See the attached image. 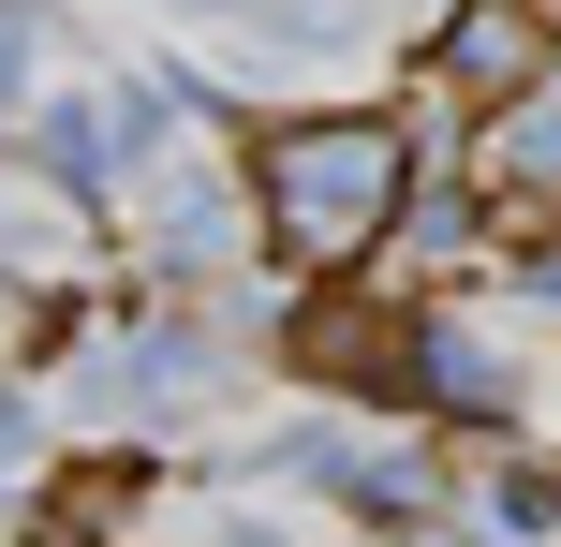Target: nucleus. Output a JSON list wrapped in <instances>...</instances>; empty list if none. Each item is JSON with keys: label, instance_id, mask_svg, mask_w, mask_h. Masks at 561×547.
<instances>
[{"label": "nucleus", "instance_id": "obj_5", "mask_svg": "<svg viewBox=\"0 0 561 547\" xmlns=\"http://www.w3.org/2000/svg\"><path fill=\"white\" fill-rule=\"evenodd\" d=\"M280 474H296V489H325V503H355V518H385V533H414L428 503H444V474L369 459V444H340V430H296V444H280Z\"/></svg>", "mask_w": 561, "mask_h": 547}, {"label": "nucleus", "instance_id": "obj_9", "mask_svg": "<svg viewBox=\"0 0 561 547\" xmlns=\"http://www.w3.org/2000/svg\"><path fill=\"white\" fill-rule=\"evenodd\" d=\"M30 59H45V15H30V0H0V118L30 104Z\"/></svg>", "mask_w": 561, "mask_h": 547}, {"label": "nucleus", "instance_id": "obj_1", "mask_svg": "<svg viewBox=\"0 0 561 547\" xmlns=\"http://www.w3.org/2000/svg\"><path fill=\"white\" fill-rule=\"evenodd\" d=\"M252 207L310 282H355L399 223H414V134L385 104H310L252 134Z\"/></svg>", "mask_w": 561, "mask_h": 547}, {"label": "nucleus", "instance_id": "obj_12", "mask_svg": "<svg viewBox=\"0 0 561 547\" xmlns=\"http://www.w3.org/2000/svg\"><path fill=\"white\" fill-rule=\"evenodd\" d=\"M222 547H280V533H222Z\"/></svg>", "mask_w": 561, "mask_h": 547}, {"label": "nucleus", "instance_id": "obj_2", "mask_svg": "<svg viewBox=\"0 0 561 547\" xmlns=\"http://www.w3.org/2000/svg\"><path fill=\"white\" fill-rule=\"evenodd\" d=\"M561 75V15L547 0H444V30H428V89L444 104H533V89Z\"/></svg>", "mask_w": 561, "mask_h": 547}, {"label": "nucleus", "instance_id": "obj_10", "mask_svg": "<svg viewBox=\"0 0 561 547\" xmlns=\"http://www.w3.org/2000/svg\"><path fill=\"white\" fill-rule=\"evenodd\" d=\"M15 459H30V400L0 385V474H15Z\"/></svg>", "mask_w": 561, "mask_h": 547}, {"label": "nucleus", "instance_id": "obj_8", "mask_svg": "<svg viewBox=\"0 0 561 547\" xmlns=\"http://www.w3.org/2000/svg\"><path fill=\"white\" fill-rule=\"evenodd\" d=\"M503 178L517 193H561V75L533 89V104H503Z\"/></svg>", "mask_w": 561, "mask_h": 547}, {"label": "nucleus", "instance_id": "obj_6", "mask_svg": "<svg viewBox=\"0 0 561 547\" xmlns=\"http://www.w3.org/2000/svg\"><path fill=\"white\" fill-rule=\"evenodd\" d=\"M148 223H163V266H207V282H222V266H237V237H266V207L237 193L222 163H163Z\"/></svg>", "mask_w": 561, "mask_h": 547}, {"label": "nucleus", "instance_id": "obj_4", "mask_svg": "<svg viewBox=\"0 0 561 547\" xmlns=\"http://www.w3.org/2000/svg\"><path fill=\"white\" fill-rule=\"evenodd\" d=\"M280 355H296L310 385H355V400H414V326L369 311V296H310Z\"/></svg>", "mask_w": 561, "mask_h": 547}, {"label": "nucleus", "instance_id": "obj_7", "mask_svg": "<svg viewBox=\"0 0 561 547\" xmlns=\"http://www.w3.org/2000/svg\"><path fill=\"white\" fill-rule=\"evenodd\" d=\"M414 400H428V414H473V430H503V414H517V371L473 341V326H414Z\"/></svg>", "mask_w": 561, "mask_h": 547}, {"label": "nucleus", "instance_id": "obj_3", "mask_svg": "<svg viewBox=\"0 0 561 547\" xmlns=\"http://www.w3.org/2000/svg\"><path fill=\"white\" fill-rule=\"evenodd\" d=\"M148 148H178V89H59V104L30 118V163H45L59 193H89V207H104Z\"/></svg>", "mask_w": 561, "mask_h": 547}, {"label": "nucleus", "instance_id": "obj_11", "mask_svg": "<svg viewBox=\"0 0 561 547\" xmlns=\"http://www.w3.org/2000/svg\"><path fill=\"white\" fill-rule=\"evenodd\" d=\"M517 282H533V296H547V311H561V252H533V266H517Z\"/></svg>", "mask_w": 561, "mask_h": 547}]
</instances>
